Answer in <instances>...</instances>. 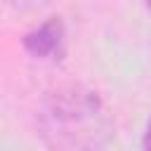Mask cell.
<instances>
[{
	"label": "cell",
	"instance_id": "1",
	"mask_svg": "<svg viewBox=\"0 0 151 151\" xmlns=\"http://www.w3.org/2000/svg\"><path fill=\"white\" fill-rule=\"evenodd\" d=\"M40 134L50 151H104L113 125L101 99L80 85L52 90L40 109Z\"/></svg>",
	"mask_w": 151,
	"mask_h": 151
},
{
	"label": "cell",
	"instance_id": "2",
	"mask_svg": "<svg viewBox=\"0 0 151 151\" xmlns=\"http://www.w3.org/2000/svg\"><path fill=\"white\" fill-rule=\"evenodd\" d=\"M26 50L38 57V59H59V54L64 52V26L59 19H50L45 24H40L38 28H33L26 38H24Z\"/></svg>",
	"mask_w": 151,
	"mask_h": 151
},
{
	"label": "cell",
	"instance_id": "3",
	"mask_svg": "<svg viewBox=\"0 0 151 151\" xmlns=\"http://www.w3.org/2000/svg\"><path fill=\"white\" fill-rule=\"evenodd\" d=\"M9 5H14V7H38V5H42L45 0H7Z\"/></svg>",
	"mask_w": 151,
	"mask_h": 151
},
{
	"label": "cell",
	"instance_id": "4",
	"mask_svg": "<svg viewBox=\"0 0 151 151\" xmlns=\"http://www.w3.org/2000/svg\"><path fill=\"white\" fill-rule=\"evenodd\" d=\"M144 151H151V120L146 125V134H144Z\"/></svg>",
	"mask_w": 151,
	"mask_h": 151
},
{
	"label": "cell",
	"instance_id": "5",
	"mask_svg": "<svg viewBox=\"0 0 151 151\" xmlns=\"http://www.w3.org/2000/svg\"><path fill=\"white\" fill-rule=\"evenodd\" d=\"M146 5H149V9H151V0H146Z\"/></svg>",
	"mask_w": 151,
	"mask_h": 151
}]
</instances>
